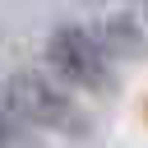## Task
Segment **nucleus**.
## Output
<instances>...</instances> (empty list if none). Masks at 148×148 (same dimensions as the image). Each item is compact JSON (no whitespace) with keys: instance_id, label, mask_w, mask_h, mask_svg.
Masks as SVG:
<instances>
[{"instance_id":"1","label":"nucleus","mask_w":148,"mask_h":148,"mask_svg":"<svg viewBox=\"0 0 148 148\" xmlns=\"http://www.w3.org/2000/svg\"><path fill=\"white\" fill-rule=\"evenodd\" d=\"M46 65L56 79H65L69 88H83V92H111V56L102 51L97 32L79 28V23H65L46 37Z\"/></svg>"},{"instance_id":"2","label":"nucleus","mask_w":148,"mask_h":148,"mask_svg":"<svg viewBox=\"0 0 148 148\" xmlns=\"http://www.w3.org/2000/svg\"><path fill=\"white\" fill-rule=\"evenodd\" d=\"M5 97H9V111L23 116V120H32V125L65 130V134H79V130H83L79 106H74L69 92H65L60 83H51L46 74H32V69H28V74H14L9 88H5Z\"/></svg>"},{"instance_id":"3","label":"nucleus","mask_w":148,"mask_h":148,"mask_svg":"<svg viewBox=\"0 0 148 148\" xmlns=\"http://www.w3.org/2000/svg\"><path fill=\"white\" fill-rule=\"evenodd\" d=\"M97 42H102V51H106L111 60H143V56H148V37H143V28H139L130 14H106Z\"/></svg>"},{"instance_id":"4","label":"nucleus","mask_w":148,"mask_h":148,"mask_svg":"<svg viewBox=\"0 0 148 148\" xmlns=\"http://www.w3.org/2000/svg\"><path fill=\"white\" fill-rule=\"evenodd\" d=\"M9 97H5V88H0V148H9Z\"/></svg>"},{"instance_id":"5","label":"nucleus","mask_w":148,"mask_h":148,"mask_svg":"<svg viewBox=\"0 0 148 148\" xmlns=\"http://www.w3.org/2000/svg\"><path fill=\"white\" fill-rule=\"evenodd\" d=\"M143 14H148V0H143Z\"/></svg>"}]
</instances>
